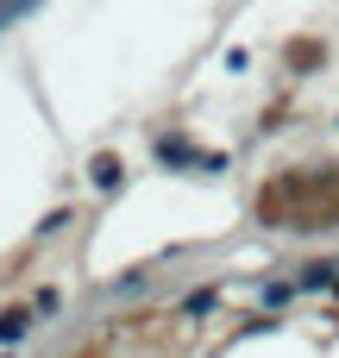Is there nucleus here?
I'll list each match as a JSON object with an SVG mask.
<instances>
[{"mask_svg": "<svg viewBox=\"0 0 339 358\" xmlns=\"http://www.w3.org/2000/svg\"><path fill=\"white\" fill-rule=\"evenodd\" d=\"M94 182L113 189V182H120V164H113V157H94Z\"/></svg>", "mask_w": 339, "mask_h": 358, "instance_id": "1", "label": "nucleus"}, {"mask_svg": "<svg viewBox=\"0 0 339 358\" xmlns=\"http://www.w3.org/2000/svg\"><path fill=\"white\" fill-rule=\"evenodd\" d=\"M25 334V315H0V340H19Z\"/></svg>", "mask_w": 339, "mask_h": 358, "instance_id": "2", "label": "nucleus"}]
</instances>
